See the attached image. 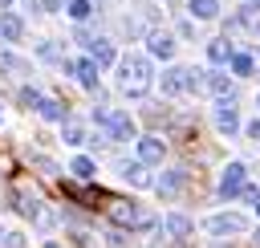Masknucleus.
Returning a JSON list of instances; mask_svg holds the SVG:
<instances>
[{"label":"nucleus","instance_id":"1","mask_svg":"<svg viewBox=\"0 0 260 248\" xmlns=\"http://www.w3.org/2000/svg\"><path fill=\"white\" fill-rule=\"evenodd\" d=\"M154 85V73H150V57L142 53H126L118 57V89L126 98H146Z\"/></svg>","mask_w":260,"mask_h":248},{"label":"nucleus","instance_id":"7","mask_svg":"<svg viewBox=\"0 0 260 248\" xmlns=\"http://www.w3.org/2000/svg\"><path fill=\"white\" fill-rule=\"evenodd\" d=\"M211 122H215V130H219L223 138H232V134L240 130V110L232 106V98H219V102H215V110H211Z\"/></svg>","mask_w":260,"mask_h":248},{"label":"nucleus","instance_id":"18","mask_svg":"<svg viewBox=\"0 0 260 248\" xmlns=\"http://www.w3.org/2000/svg\"><path fill=\"white\" fill-rule=\"evenodd\" d=\"M162 232H167V236H175V240H187V236H191V220L175 211V215H167V220H162Z\"/></svg>","mask_w":260,"mask_h":248},{"label":"nucleus","instance_id":"6","mask_svg":"<svg viewBox=\"0 0 260 248\" xmlns=\"http://www.w3.org/2000/svg\"><path fill=\"white\" fill-rule=\"evenodd\" d=\"M12 199H16V211H20V215H28L32 224H41V228H49V224H53V211H49L32 191H16Z\"/></svg>","mask_w":260,"mask_h":248},{"label":"nucleus","instance_id":"9","mask_svg":"<svg viewBox=\"0 0 260 248\" xmlns=\"http://www.w3.org/2000/svg\"><path fill=\"white\" fill-rule=\"evenodd\" d=\"M85 45H89V57L98 61V69H106V65H118V53H114V45H110L106 37H89Z\"/></svg>","mask_w":260,"mask_h":248},{"label":"nucleus","instance_id":"30","mask_svg":"<svg viewBox=\"0 0 260 248\" xmlns=\"http://www.w3.org/2000/svg\"><path fill=\"white\" fill-rule=\"evenodd\" d=\"M37 102H41V94H37V89H20V106H28V110H32Z\"/></svg>","mask_w":260,"mask_h":248},{"label":"nucleus","instance_id":"35","mask_svg":"<svg viewBox=\"0 0 260 248\" xmlns=\"http://www.w3.org/2000/svg\"><path fill=\"white\" fill-rule=\"evenodd\" d=\"M256 215H260V199H256Z\"/></svg>","mask_w":260,"mask_h":248},{"label":"nucleus","instance_id":"23","mask_svg":"<svg viewBox=\"0 0 260 248\" xmlns=\"http://www.w3.org/2000/svg\"><path fill=\"white\" fill-rule=\"evenodd\" d=\"M0 69H12V73H28L32 65H28L24 57H16V53H8V49H0Z\"/></svg>","mask_w":260,"mask_h":248},{"label":"nucleus","instance_id":"5","mask_svg":"<svg viewBox=\"0 0 260 248\" xmlns=\"http://www.w3.org/2000/svg\"><path fill=\"white\" fill-rule=\"evenodd\" d=\"M199 85V69H187V65H171L162 73V94H187Z\"/></svg>","mask_w":260,"mask_h":248},{"label":"nucleus","instance_id":"14","mask_svg":"<svg viewBox=\"0 0 260 248\" xmlns=\"http://www.w3.org/2000/svg\"><path fill=\"white\" fill-rule=\"evenodd\" d=\"M203 85H207L215 98H232V77L219 73V69H207V73H203Z\"/></svg>","mask_w":260,"mask_h":248},{"label":"nucleus","instance_id":"8","mask_svg":"<svg viewBox=\"0 0 260 248\" xmlns=\"http://www.w3.org/2000/svg\"><path fill=\"white\" fill-rule=\"evenodd\" d=\"M244 183H248V167H244V163H228L223 175H219V195H223V199H236V195L244 191Z\"/></svg>","mask_w":260,"mask_h":248},{"label":"nucleus","instance_id":"34","mask_svg":"<svg viewBox=\"0 0 260 248\" xmlns=\"http://www.w3.org/2000/svg\"><path fill=\"white\" fill-rule=\"evenodd\" d=\"M41 248H61V244H57V240H45V244H41Z\"/></svg>","mask_w":260,"mask_h":248},{"label":"nucleus","instance_id":"28","mask_svg":"<svg viewBox=\"0 0 260 248\" xmlns=\"http://www.w3.org/2000/svg\"><path fill=\"white\" fill-rule=\"evenodd\" d=\"M32 167H37V171H45V175H53V171H57V163H53L49 154H32Z\"/></svg>","mask_w":260,"mask_h":248},{"label":"nucleus","instance_id":"31","mask_svg":"<svg viewBox=\"0 0 260 248\" xmlns=\"http://www.w3.org/2000/svg\"><path fill=\"white\" fill-rule=\"evenodd\" d=\"M41 8H45V12H61V8H65V0H41Z\"/></svg>","mask_w":260,"mask_h":248},{"label":"nucleus","instance_id":"24","mask_svg":"<svg viewBox=\"0 0 260 248\" xmlns=\"http://www.w3.org/2000/svg\"><path fill=\"white\" fill-rule=\"evenodd\" d=\"M69 171H73V179H93V159H85V154H77V159L69 163Z\"/></svg>","mask_w":260,"mask_h":248},{"label":"nucleus","instance_id":"2","mask_svg":"<svg viewBox=\"0 0 260 248\" xmlns=\"http://www.w3.org/2000/svg\"><path fill=\"white\" fill-rule=\"evenodd\" d=\"M93 122L106 130V138H110V142H130V138H134V122H130V114H126V110L102 106V110H93Z\"/></svg>","mask_w":260,"mask_h":248},{"label":"nucleus","instance_id":"37","mask_svg":"<svg viewBox=\"0 0 260 248\" xmlns=\"http://www.w3.org/2000/svg\"><path fill=\"white\" fill-rule=\"evenodd\" d=\"M256 102H260V98H256Z\"/></svg>","mask_w":260,"mask_h":248},{"label":"nucleus","instance_id":"27","mask_svg":"<svg viewBox=\"0 0 260 248\" xmlns=\"http://www.w3.org/2000/svg\"><path fill=\"white\" fill-rule=\"evenodd\" d=\"M0 248H24V236L12 232V228H4V232H0Z\"/></svg>","mask_w":260,"mask_h":248},{"label":"nucleus","instance_id":"16","mask_svg":"<svg viewBox=\"0 0 260 248\" xmlns=\"http://www.w3.org/2000/svg\"><path fill=\"white\" fill-rule=\"evenodd\" d=\"M24 37V20L16 12H0V41H20Z\"/></svg>","mask_w":260,"mask_h":248},{"label":"nucleus","instance_id":"32","mask_svg":"<svg viewBox=\"0 0 260 248\" xmlns=\"http://www.w3.org/2000/svg\"><path fill=\"white\" fill-rule=\"evenodd\" d=\"M248 134H252V138H256V142H260V118H256V122H252V126H248Z\"/></svg>","mask_w":260,"mask_h":248},{"label":"nucleus","instance_id":"15","mask_svg":"<svg viewBox=\"0 0 260 248\" xmlns=\"http://www.w3.org/2000/svg\"><path fill=\"white\" fill-rule=\"evenodd\" d=\"M183 183H187V171H183V167H175V171H167L162 179H154V191H158V195H175Z\"/></svg>","mask_w":260,"mask_h":248},{"label":"nucleus","instance_id":"25","mask_svg":"<svg viewBox=\"0 0 260 248\" xmlns=\"http://www.w3.org/2000/svg\"><path fill=\"white\" fill-rule=\"evenodd\" d=\"M232 73H236V77H248V73H252V57H248V53H232Z\"/></svg>","mask_w":260,"mask_h":248},{"label":"nucleus","instance_id":"26","mask_svg":"<svg viewBox=\"0 0 260 248\" xmlns=\"http://www.w3.org/2000/svg\"><path fill=\"white\" fill-rule=\"evenodd\" d=\"M65 12H69L73 20H85L93 8H89V0H69V4H65Z\"/></svg>","mask_w":260,"mask_h":248},{"label":"nucleus","instance_id":"12","mask_svg":"<svg viewBox=\"0 0 260 248\" xmlns=\"http://www.w3.org/2000/svg\"><path fill=\"white\" fill-rule=\"evenodd\" d=\"M122 179H126L130 187H154V179H150V171H146L142 159H138V163H126V167H122Z\"/></svg>","mask_w":260,"mask_h":248},{"label":"nucleus","instance_id":"11","mask_svg":"<svg viewBox=\"0 0 260 248\" xmlns=\"http://www.w3.org/2000/svg\"><path fill=\"white\" fill-rule=\"evenodd\" d=\"M162 154H167V146H162V138H154V134H146V138H138V159L150 167V163H162Z\"/></svg>","mask_w":260,"mask_h":248},{"label":"nucleus","instance_id":"17","mask_svg":"<svg viewBox=\"0 0 260 248\" xmlns=\"http://www.w3.org/2000/svg\"><path fill=\"white\" fill-rule=\"evenodd\" d=\"M207 61H211V65L232 61V41H228V37H211V41H207Z\"/></svg>","mask_w":260,"mask_h":248},{"label":"nucleus","instance_id":"3","mask_svg":"<svg viewBox=\"0 0 260 248\" xmlns=\"http://www.w3.org/2000/svg\"><path fill=\"white\" fill-rule=\"evenodd\" d=\"M110 220L122 228H154V215L138 203H110Z\"/></svg>","mask_w":260,"mask_h":248},{"label":"nucleus","instance_id":"22","mask_svg":"<svg viewBox=\"0 0 260 248\" xmlns=\"http://www.w3.org/2000/svg\"><path fill=\"white\" fill-rule=\"evenodd\" d=\"M191 16L195 20H215L219 16V0H191Z\"/></svg>","mask_w":260,"mask_h":248},{"label":"nucleus","instance_id":"20","mask_svg":"<svg viewBox=\"0 0 260 248\" xmlns=\"http://www.w3.org/2000/svg\"><path fill=\"white\" fill-rule=\"evenodd\" d=\"M37 110H41V118H49V122H65L69 114H65V106L57 102V98H41L37 102Z\"/></svg>","mask_w":260,"mask_h":248},{"label":"nucleus","instance_id":"10","mask_svg":"<svg viewBox=\"0 0 260 248\" xmlns=\"http://www.w3.org/2000/svg\"><path fill=\"white\" fill-rule=\"evenodd\" d=\"M146 49H150V57L171 61V57H175V37H171V33H150V37H146Z\"/></svg>","mask_w":260,"mask_h":248},{"label":"nucleus","instance_id":"21","mask_svg":"<svg viewBox=\"0 0 260 248\" xmlns=\"http://www.w3.org/2000/svg\"><path fill=\"white\" fill-rule=\"evenodd\" d=\"M61 138H65L69 146H81V142H85V126L73 122V118H65V122H61Z\"/></svg>","mask_w":260,"mask_h":248},{"label":"nucleus","instance_id":"13","mask_svg":"<svg viewBox=\"0 0 260 248\" xmlns=\"http://www.w3.org/2000/svg\"><path fill=\"white\" fill-rule=\"evenodd\" d=\"M73 77L85 85V89H98V61L85 57V61H73Z\"/></svg>","mask_w":260,"mask_h":248},{"label":"nucleus","instance_id":"29","mask_svg":"<svg viewBox=\"0 0 260 248\" xmlns=\"http://www.w3.org/2000/svg\"><path fill=\"white\" fill-rule=\"evenodd\" d=\"M37 53H41L45 61H57V45H53V41H41V45H37Z\"/></svg>","mask_w":260,"mask_h":248},{"label":"nucleus","instance_id":"4","mask_svg":"<svg viewBox=\"0 0 260 248\" xmlns=\"http://www.w3.org/2000/svg\"><path fill=\"white\" fill-rule=\"evenodd\" d=\"M203 228H207L211 236H244V232H248V215H240V211H219V215H207Z\"/></svg>","mask_w":260,"mask_h":248},{"label":"nucleus","instance_id":"33","mask_svg":"<svg viewBox=\"0 0 260 248\" xmlns=\"http://www.w3.org/2000/svg\"><path fill=\"white\" fill-rule=\"evenodd\" d=\"M8 4H28V0H0V8H8Z\"/></svg>","mask_w":260,"mask_h":248},{"label":"nucleus","instance_id":"19","mask_svg":"<svg viewBox=\"0 0 260 248\" xmlns=\"http://www.w3.org/2000/svg\"><path fill=\"white\" fill-rule=\"evenodd\" d=\"M236 24L248 28V33H260V4H244V8L236 12Z\"/></svg>","mask_w":260,"mask_h":248},{"label":"nucleus","instance_id":"36","mask_svg":"<svg viewBox=\"0 0 260 248\" xmlns=\"http://www.w3.org/2000/svg\"><path fill=\"white\" fill-rule=\"evenodd\" d=\"M256 240H260V228H256Z\"/></svg>","mask_w":260,"mask_h":248}]
</instances>
